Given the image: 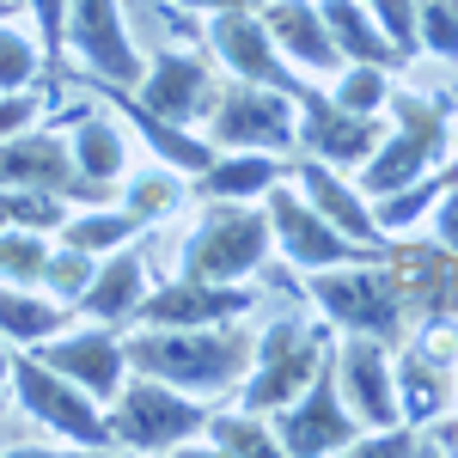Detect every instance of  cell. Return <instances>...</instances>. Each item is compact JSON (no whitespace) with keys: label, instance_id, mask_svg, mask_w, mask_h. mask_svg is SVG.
<instances>
[{"label":"cell","instance_id":"cell-45","mask_svg":"<svg viewBox=\"0 0 458 458\" xmlns=\"http://www.w3.org/2000/svg\"><path fill=\"white\" fill-rule=\"evenodd\" d=\"M13 13H19V0H0V19H13Z\"/></svg>","mask_w":458,"mask_h":458},{"label":"cell","instance_id":"cell-28","mask_svg":"<svg viewBox=\"0 0 458 458\" xmlns=\"http://www.w3.org/2000/svg\"><path fill=\"white\" fill-rule=\"evenodd\" d=\"M141 233H147V220H141V214H129L123 202H92V208H73L68 226H62L55 239H62V245L92 250V257H105V250L135 245Z\"/></svg>","mask_w":458,"mask_h":458},{"label":"cell","instance_id":"cell-29","mask_svg":"<svg viewBox=\"0 0 458 458\" xmlns=\"http://www.w3.org/2000/svg\"><path fill=\"white\" fill-rule=\"evenodd\" d=\"M73 165L86 177H98V183H116L123 165H129V141H123V123L116 116H73Z\"/></svg>","mask_w":458,"mask_h":458},{"label":"cell","instance_id":"cell-4","mask_svg":"<svg viewBox=\"0 0 458 458\" xmlns=\"http://www.w3.org/2000/svg\"><path fill=\"white\" fill-rule=\"evenodd\" d=\"M276 245V226L263 202H208L202 220L190 226V239L177 250V276H202V282H245L263 269V257Z\"/></svg>","mask_w":458,"mask_h":458},{"label":"cell","instance_id":"cell-40","mask_svg":"<svg viewBox=\"0 0 458 458\" xmlns=\"http://www.w3.org/2000/svg\"><path fill=\"white\" fill-rule=\"evenodd\" d=\"M373 6V19H379V31L403 49V62L422 49V31H416V0H367Z\"/></svg>","mask_w":458,"mask_h":458},{"label":"cell","instance_id":"cell-1","mask_svg":"<svg viewBox=\"0 0 458 458\" xmlns=\"http://www.w3.org/2000/svg\"><path fill=\"white\" fill-rule=\"evenodd\" d=\"M123 349H129V373H153L190 397H239V386L250 379V360H257V330L245 318L190 324V330L135 324L123 336Z\"/></svg>","mask_w":458,"mask_h":458},{"label":"cell","instance_id":"cell-25","mask_svg":"<svg viewBox=\"0 0 458 458\" xmlns=\"http://www.w3.org/2000/svg\"><path fill=\"white\" fill-rule=\"evenodd\" d=\"M318 13H324V25L336 37V49H343V62H367V68H403V49L379 31V19H373V6L367 0H318Z\"/></svg>","mask_w":458,"mask_h":458},{"label":"cell","instance_id":"cell-30","mask_svg":"<svg viewBox=\"0 0 458 458\" xmlns=\"http://www.w3.org/2000/svg\"><path fill=\"white\" fill-rule=\"evenodd\" d=\"M202 440H208L214 453H226V458H269V453H282L276 422H263V410H208Z\"/></svg>","mask_w":458,"mask_h":458},{"label":"cell","instance_id":"cell-20","mask_svg":"<svg viewBox=\"0 0 458 458\" xmlns=\"http://www.w3.org/2000/svg\"><path fill=\"white\" fill-rule=\"evenodd\" d=\"M293 190H300V196H306V202H312V208L324 214L330 226H343L349 239L391 250V233L379 226L373 202H367V196H360V183H349V177L336 172L330 159H312V153H306V159L293 165Z\"/></svg>","mask_w":458,"mask_h":458},{"label":"cell","instance_id":"cell-42","mask_svg":"<svg viewBox=\"0 0 458 458\" xmlns=\"http://www.w3.org/2000/svg\"><path fill=\"white\" fill-rule=\"evenodd\" d=\"M434 239L458 250V183L440 196V202H434Z\"/></svg>","mask_w":458,"mask_h":458},{"label":"cell","instance_id":"cell-41","mask_svg":"<svg viewBox=\"0 0 458 458\" xmlns=\"http://www.w3.org/2000/svg\"><path fill=\"white\" fill-rule=\"evenodd\" d=\"M43 86H19V92H0V141H13V135H25V129H37V110H43V98H37Z\"/></svg>","mask_w":458,"mask_h":458},{"label":"cell","instance_id":"cell-9","mask_svg":"<svg viewBox=\"0 0 458 458\" xmlns=\"http://www.w3.org/2000/svg\"><path fill=\"white\" fill-rule=\"evenodd\" d=\"M263 208H269V226H276V245L282 257L300 269V276H312V269H343V263H373V257H386L379 245H360L349 239L343 226H330L324 214L293 190V183H276L269 196H263Z\"/></svg>","mask_w":458,"mask_h":458},{"label":"cell","instance_id":"cell-37","mask_svg":"<svg viewBox=\"0 0 458 458\" xmlns=\"http://www.w3.org/2000/svg\"><path fill=\"white\" fill-rule=\"evenodd\" d=\"M31 6V31L43 37V55H49V92H62L68 80V0H25Z\"/></svg>","mask_w":458,"mask_h":458},{"label":"cell","instance_id":"cell-24","mask_svg":"<svg viewBox=\"0 0 458 458\" xmlns=\"http://www.w3.org/2000/svg\"><path fill=\"white\" fill-rule=\"evenodd\" d=\"M282 177H293L282 165V153H214L190 177V196L196 202H263Z\"/></svg>","mask_w":458,"mask_h":458},{"label":"cell","instance_id":"cell-10","mask_svg":"<svg viewBox=\"0 0 458 458\" xmlns=\"http://www.w3.org/2000/svg\"><path fill=\"white\" fill-rule=\"evenodd\" d=\"M276 422V440H282V453L293 458H324V453H349L354 440H360V416L349 410V397H343V379H336V349L330 360L318 367V379L287 410L269 416Z\"/></svg>","mask_w":458,"mask_h":458},{"label":"cell","instance_id":"cell-33","mask_svg":"<svg viewBox=\"0 0 458 458\" xmlns=\"http://www.w3.org/2000/svg\"><path fill=\"white\" fill-rule=\"evenodd\" d=\"M73 202L37 183H0V226H31V233H62Z\"/></svg>","mask_w":458,"mask_h":458},{"label":"cell","instance_id":"cell-7","mask_svg":"<svg viewBox=\"0 0 458 458\" xmlns=\"http://www.w3.org/2000/svg\"><path fill=\"white\" fill-rule=\"evenodd\" d=\"M110 428H116V446H129V453H177V446L202 440L208 397H190L153 373H129L123 391L110 397Z\"/></svg>","mask_w":458,"mask_h":458},{"label":"cell","instance_id":"cell-39","mask_svg":"<svg viewBox=\"0 0 458 458\" xmlns=\"http://www.w3.org/2000/svg\"><path fill=\"white\" fill-rule=\"evenodd\" d=\"M416 31L428 55L458 62V0H416Z\"/></svg>","mask_w":458,"mask_h":458},{"label":"cell","instance_id":"cell-27","mask_svg":"<svg viewBox=\"0 0 458 458\" xmlns=\"http://www.w3.org/2000/svg\"><path fill=\"white\" fill-rule=\"evenodd\" d=\"M446 403H453V373H446V360H434L428 349L403 343V349H397V410H403V422L428 428Z\"/></svg>","mask_w":458,"mask_h":458},{"label":"cell","instance_id":"cell-13","mask_svg":"<svg viewBox=\"0 0 458 458\" xmlns=\"http://www.w3.org/2000/svg\"><path fill=\"white\" fill-rule=\"evenodd\" d=\"M0 183H37V190H55V196H68L73 208H92V202H110V196H116V183L86 177L80 165H73L68 141L49 135V129H25V135L0 141Z\"/></svg>","mask_w":458,"mask_h":458},{"label":"cell","instance_id":"cell-18","mask_svg":"<svg viewBox=\"0 0 458 458\" xmlns=\"http://www.w3.org/2000/svg\"><path fill=\"white\" fill-rule=\"evenodd\" d=\"M43 360L55 373H68L80 391H92L98 403H110L123 379H129V349H123V324H92V330H68V336H49Z\"/></svg>","mask_w":458,"mask_h":458},{"label":"cell","instance_id":"cell-12","mask_svg":"<svg viewBox=\"0 0 458 458\" xmlns=\"http://www.w3.org/2000/svg\"><path fill=\"white\" fill-rule=\"evenodd\" d=\"M68 43L80 55V80H105V86H141L147 55L129 37L123 0H68Z\"/></svg>","mask_w":458,"mask_h":458},{"label":"cell","instance_id":"cell-19","mask_svg":"<svg viewBox=\"0 0 458 458\" xmlns=\"http://www.w3.org/2000/svg\"><path fill=\"white\" fill-rule=\"evenodd\" d=\"M391 276L403 287L410 318H458V250L453 245H416V239H391L386 250Z\"/></svg>","mask_w":458,"mask_h":458},{"label":"cell","instance_id":"cell-21","mask_svg":"<svg viewBox=\"0 0 458 458\" xmlns=\"http://www.w3.org/2000/svg\"><path fill=\"white\" fill-rule=\"evenodd\" d=\"M86 86H98L110 105H116V116L129 123V129H141V141L153 147V159L159 165H172V172L196 177L202 165L214 159V141L208 135H196V129H183V123H172V116H159V110H147L129 86H105V80H86Z\"/></svg>","mask_w":458,"mask_h":458},{"label":"cell","instance_id":"cell-26","mask_svg":"<svg viewBox=\"0 0 458 458\" xmlns=\"http://www.w3.org/2000/svg\"><path fill=\"white\" fill-rule=\"evenodd\" d=\"M68 300H55L49 287L37 293V287H19V282H0V336L13 343V349H43L49 336H62V324H68Z\"/></svg>","mask_w":458,"mask_h":458},{"label":"cell","instance_id":"cell-3","mask_svg":"<svg viewBox=\"0 0 458 458\" xmlns=\"http://www.w3.org/2000/svg\"><path fill=\"white\" fill-rule=\"evenodd\" d=\"M306 293H312V306L330 318L336 330L379 336L386 349H403V343H410V306H403V287H397L386 257H373V263H343V269H312V276H306Z\"/></svg>","mask_w":458,"mask_h":458},{"label":"cell","instance_id":"cell-2","mask_svg":"<svg viewBox=\"0 0 458 458\" xmlns=\"http://www.w3.org/2000/svg\"><path fill=\"white\" fill-rule=\"evenodd\" d=\"M453 147V98L434 92H391V129L373 147V159L360 165V196H391L403 183H416L422 172L446 165Z\"/></svg>","mask_w":458,"mask_h":458},{"label":"cell","instance_id":"cell-44","mask_svg":"<svg viewBox=\"0 0 458 458\" xmlns=\"http://www.w3.org/2000/svg\"><path fill=\"white\" fill-rule=\"evenodd\" d=\"M6 391H13V343L0 336V397H6Z\"/></svg>","mask_w":458,"mask_h":458},{"label":"cell","instance_id":"cell-11","mask_svg":"<svg viewBox=\"0 0 458 458\" xmlns=\"http://www.w3.org/2000/svg\"><path fill=\"white\" fill-rule=\"evenodd\" d=\"M202 43L214 49V62L233 73V80L276 86V92H287V98H300V92H306L300 68H293L282 49H276V37H269V25H263V13H257V6L208 13V25H202Z\"/></svg>","mask_w":458,"mask_h":458},{"label":"cell","instance_id":"cell-38","mask_svg":"<svg viewBox=\"0 0 458 458\" xmlns=\"http://www.w3.org/2000/svg\"><path fill=\"white\" fill-rule=\"evenodd\" d=\"M92 269H98V257L92 250H80V245H55L49 250V263H43V287L55 293V300H80L86 293V282H92Z\"/></svg>","mask_w":458,"mask_h":458},{"label":"cell","instance_id":"cell-17","mask_svg":"<svg viewBox=\"0 0 458 458\" xmlns=\"http://www.w3.org/2000/svg\"><path fill=\"white\" fill-rule=\"evenodd\" d=\"M135 98H141L147 110L183 123V129H196V123H208L214 98H220V80H214V68L202 55H190V49H159V55L147 62Z\"/></svg>","mask_w":458,"mask_h":458},{"label":"cell","instance_id":"cell-32","mask_svg":"<svg viewBox=\"0 0 458 458\" xmlns=\"http://www.w3.org/2000/svg\"><path fill=\"white\" fill-rule=\"evenodd\" d=\"M19 86L49 92V55H43V37L19 31V13H13L0 19V92H19Z\"/></svg>","mask_w":458,"mask_h":458},{"label":"cell","instance_id":"cell-23","mask_svg":"<svg viewBox=\"0 0 458 458\" xmlns=\"http://www.w3.org/2000/svg\"><path fill=\"white\" fill-rule=\"evenodd\" d=\"M147 293H153V276H147L141 250L123 245V250H105L98 257V269H92L86 293L73 300V312H86L92 324H135Z\"/></svg>","mask_w":458,"mask_h":458},{"label":"cell","instance_id":"cell-5","mask_svg":"<svg viewBox=\"0 0 458 458\" xmlns=\"http://www.w3.org/2000/svg\"><path fill=\"white\" fill-rule=\"evenodd\" d=\"M330 349H336L330 318H324V324H306V318H276V324H263V330H257L250 379L239 386V403H245V410H263V416L287 410V403L318 379V367L330 360Z\"/></svg>","mask_w":458,"mask_h":458},{"label":"cell","instance_id":"cell-31","mask_svg":"<svg viewBox=\"0 0 458 458\" xmlns=\"http://www.w3.org/2000/svg\"><path fill=\"white\" fill-rule=\"evenodd\" d=\"M453 183H458V165H434V172H422L416 183H403V190H391V196H373V214H379V226L397 239L403 226H416L422 214H434V202H440Z\"/></svg>","mask_w":458,"mask_h":458},{"label":"cell","instance_id":"cell-34","mask_svg":"<svg viewBox=\"0 0 458 458\" xmlns=\"http://www.w3.org/2000/svg\"><path fill=\"white\" fill-rule=\"evenodd\" d=\"M49 233H31V226H0V282L19 287H43V263H49Z\"/></svg>","mask_w":458,"mask_h":458},{"label":"cell","instance_id":"cell-16","mask_svg":"<svg viewBox=\"0 0 458 458\" xmlns=\"http://www.w3.org/2000/svg\"><path fill=\"white\" fill-rule=\"evenodd\" d=\"M336 379H343V397L360 416V428L403 422V410H397V360H391V349L379 336L343 330V343H336Z\"/></svg>","mask_w":458,"mask_h":458},{"label":"cell","instance_id":"cell-22","mask_svg":"<svg viewBox=\"0 0 458 458\" xmlns=\"http://www.w3.org/2000/svg\"><path fill=\"white\" fill-rule=\"evenodd\" d=\"M257 13H263L276 49H282L293 68H306V73H336L343 68V49H336L330 25H324L318 0H257Z\"/></svg>","mask_w":458,"mask_h":458},{"label":"cell","instance_id":"cell-15","mask_svg":"<svg viewBox=\"0 0 458 458\" xmlns=\"http://www.w3.org/2000/svg\"><path fill=\"white\" fill-rule=\"evenodd\" d=\"M257 293L245 282H202V276H172L141 300L135 324L147 330H190V324H226V318H250Z\"/></svg>","mask_w":458,"mask_h":458},{"label":"cell","instance_id":"cell-8","mask_svg":"<svg viewBox=\"0 0 458 458\" xmlns=\"http://www.w3.org/2000/svg\"><path fill=\"white\" fill-rule=\"evenodd\" d=\"M202 129H208L214 153H287L300 141V98L257 86V80H233V86H220Z\"/></svg>","mask_w":458,"mask_h":458},{"label":"cell","instance_id":"cell-14","mask_svg":"<svg viewBox=\"0 0 458 458\" xmlns=\"http://www.w3.org/2000/svg\"><path fill=\"white\" fill-rule=\"evenodd\" d=\"M386 129L391 123L367 116V110L336 105V98L318 92V86L300 92V147H306L312 159H330L336 172H360V165L373 159V147L386 141Z\"/></svg>","mask_w":458,"mask_h":458},{"label":"cell","instance_id":"cell-6","mask_svg":"<svg viewBox=\"0 0 458 458\" xmlns=\"http://www.w3.org/2000/svg\"><path fill=\"white\" fill-rule=\"evenodd\" d=\"M13 391H19V410L31 416L37 428H49L55 440L68 446H86V453H110L116 446V428H110V410L80 391L68 373H55L37 349L13 354Z\"/></svg>","mask_w":458,"mask_h":458},{"label":"cell","instance_id":"cell-43","mask_svg":"<svg viewBox=\"0 0 458 458\" xmlns=\"http://www.w3.org/2000/svg\"><path fill=\"white\" fill-rule=\"evenodd\" d=\"M177 6H183V13H202V19H208V13H233V6H257V0H177Z\"/></svg>","mask_w":458,"mask_h":458},{"label":"cell","instance_id":"cell-35","mask_svg":"<svg viewBox=\"0 0 458 458\" xmlns=\"http://www.w3.org/2000/svg\"><path fill=\"white\" fill-rule=\"evenodd\" d=\"M391 68H367V62H343V68L330 73V98L349 110H367V116H379L391 105Z\"/></svg>","mask_w":458,"mask_h":458},{"label":"cell","instance_id":"cell-36","mask_svg":"<svg viewBox=\"0 0 458 458\" xmlns=\"http://www.w3.org/2000/svg\"><path fill=\"white\" fill-rule=\"evenodd\" d=\"M177 202H183V172H172V165H153V172H141V177H129V183H123V208L141 214L147 226H153V220H165Z\"/></svg>","mask_w":458,"mask_h":458}]
</instances>
